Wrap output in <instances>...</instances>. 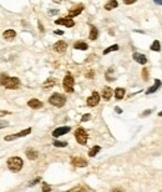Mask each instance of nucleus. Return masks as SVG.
<instances>
[{"instance_id":"31","label":"nucleus","mask_w":162,"mask_h":192,"mask_svg":"<svg viewBox=\"0 0 162 192\" xmlns=\"http://www.w3.org/2000/svg\"><path fill=\"white\" fill-rule=\"evenodd\" d=\"M50 191H51L50 186H49L47 183H44V185H43V192H50Z\"/></svg>"},{"instance_id":"16","label":"nucleus","mask_w":162,"mask_h":192,"mask_svg":"<svg viewBox=\"0 0 162 192\" xmlns=\"http://www.w3.org/2000/svg\"><path fill=\"white\" fill-rule=\"evenodd\" d=\"M161 85H162L161 80H157V79H156V80H155V84H153V86H151V87H150L149 90H147V91H146V94H147V95H150V94H153L155 91H157V90H158V89L161 87Z\"/></svg>"},{"instance_id":"37","label":"nucleus","mask_w":162,"mask_h":192,"mask_svg":"<svg viewBox=\"0 0 162 192\" xmlns=\"http://www.w3.org/2000/svg\"><path fill=\"white\" fill-rule=\"evenodd\" d=\"M9 111H3V110H0V117L1 116H5V115H9Z\"/></svg>"},{"instance_id":"35","label":"nucleus","mask_w":162,"mask_h":192,"mask_svg":"<svg viewBox=\"0 0 162 192\" xmlns=\"http://www.w3.org/2000/svg\"><path fill=\"white\" fill-rule=\"evenodd\" d=\"M151 112H152V110H146V111H144L142 113H141V116H142V117H144V116H147V115H150Z\"/></svg>"},{"instance_id":"11","label":"nucleus","mask_w":162,"mask_h":192,"mask_svg":"<svg viewBox=\"0 0 162 192\" xmlns=\"http://www.w3.org/2000/svg\"><path fill=\"white\" fill-rule=\"evenodd\" d=\"M84 10V5L82 4H79V5H76L74 6V8H71L69 10V18H74V16H77V15H80V14L82 13Z\"/></svg>"},{"instance_id":"5","label":"nucleus","mask_w":162,"mask_h":192,"mask_svg":"<svg viewBox=\"0 0 162 192\" xmlns=\"http://www.w3.org/2000/svg\"><path fill=\"white\" fill-rule=\"evenodd\" d=\"M75 139H76V141L79 142L80 145H86L87 139H89L87 132L84 130L82 127H80V129H77V130L75 131Z\"/></svg>"},{"instance_id":"30","label":"nucleus","mask_w":162,"mask_h":192,"mask_svg":"<svg viewBox=\"0 0 162 192\" xmlns=\"http://www.w3.org/2000/svg\"><path fill=\"white\" fill-rule=\"evenodd\" d=\"M142 79H144L145 81L149 80V71H147V69H146V67L142 70Z\"/></svg>"},{"instance_id":"34","label":"nucleus","mask_w":162,"mask_h":192,"mask_svg":"<svg viewBox=\"0 0 162 192\" xmlns=\"http://www.w3.org/2000/svg\"><path fill=\"white\" fill-rule=\"evenodd\" d=\"M9 124H8V121H0V129H4V127H6Z\"/></svg>"},{"instance_id":"2","label":"nucleus","mask_w":162,"mask_h":192,"mask_svg":"<svg viewBox=\"0 0 162 192\" xmlns=\"http://www.w3.org/2000/svg\"><path fill=\"white\" fill-rule=\"evenodd\" d=\"M8 167L13 172H19L23 168V160L20 157H10L8 160Z\"/></svg>"},{"instance_id":"15","label":"nucleus","mask_w":162,"mask_h":192,"mask_svg":"<svg viewBox=\"0 0 162 192\" xmlns=\"http://www.w3.org/2000/svg\"><path fill=\"white\" fill-rule=\"evenodd\" d=\"M101 96L104 100H110L111 96H112V89L106 86V87H104L102 89V92H101Z\"/></svg>"},{"instance_id":"22","label":"nucleus","mask_w":162,"mask_h":192,"mask_svg":"<svg viewBox=\"0 0 162 192\" xmlns=\"http://www.w3.org/2000/svg\"><path fill=\"white\" fill-rule=\"evenodd\" d=\"M125 89H122V87H117L116 90H115V97L117 99V100H121V99H124V96H125Z\"/></svg>"},{"instance_id":"43","label":"nucleus","mask_w":162,"mask_h":192,"mask_svg":"<svg viewBox=\"0 0 162 192\" xmlns=\"http://www.w3.org/2000/svg\"><path fill=\"white\" fill-rule=\"evenodd\" d=\"M115 111H116V112H118V113H121V112H122V110L120 109V107H116V109H115Z\"/></svg>"},{"instance_id":"27","label":"nucleus","mask_w":162,"mask_h":192,"mask_svg":"<svg viewBox=\"0 0 162 192\" xmlns=\"http://www.w3.org/2000/svg\"><path fill=\"white\" fill-rule=\"evenodd\" d=\"M67 192H87V190L84 186H76V187H74L71 190H69Z\"/></svg>"},{"instance_id":"13","label":"nucleus","mask_w":162,"mask_h":192,"mask_svg":"<svg viewBox=\"0 0 162 192\" xmlns=\"http://www.w3.org/2000/svg\"><path fill=\"white\" fill-rule=\"evenodd\" d=\"M132 59L135 60L136 62L141 64V65H145V64L147 62V58H146V56H145L144 54H140V53H133Z\"/></svg>"},{"instance_id":"14","label":"nucleus","mask_w":162,"mask_h":192,"mask_svg":"<svg viewBox=\"0 0 162 192\" xmlns=\"http://www.w3.org/2000/svg\"><path fill=\"white\" fill-rule=\"evenodd\" d=\"M27 106L31 109H35V110H38V109H41L43 107V102H41L40 100H38V99H31V100L27 101Z\"/></svg>"},{"instance_id":"26","label":"nucleus","mask_w":162,"mask_h":192,"mask_svg":"<svg viewBox=\"0 0 162 192\" xmlns=\"http://www.w3.org/2000/svg\"><path fill=\"white\" fill-rule=\"evenodd\" d=\"M100 150H101L100 146H94V147L89 151V156H90V157H94V156H96V153L100 151Z\"/></svg>"},{"instance_id":"40","label":"nucleus","mask_w":162,"mask_h":192,"mask_svg":"<svg viewBox=\"0 0 162 192\" xmlns=\"http://www.w3.org/2000/svg\"><path fill=\"white\" fill-rule=\"evenodd\" d=\"M87 77H89V79H92V77H94V71H90V73L87 74Z\"/></svg>"},{"instance_id":"39","label":"nucleus","mask_w":162,"mask_h":192,"mask_svg":"<svg viewBox=\"0 0 162 192\" xmlns=\"http://www.w3.org/2000/svg\"><path fill=\"white\" fill-rule=\"evenodd\" d=\"M58 13H59V10H50V11H49L50 15H55V14H58Z\"/></svg>"},{"instance_id":"25","label":"nucleus","mask_w":162,"mask_h":192,"mask_svg":"<svg viewBox=\"0 0 162 192\" xmlns=\"http://www.w3.org/2000/svg\"><path fill=\"white\" fill-rule=\"evenodd\" d=\"M151 50H152V51H160V50H161V44H160L158 40H155V41L152 42Z\"/></svg>"},{"instance_id":"3","label":"nucleus","mask_w":162,"mask_h":192,"mask_svg":"<svg viewBox=\"0 0 162 192\" xmlns=\"http://www.w3.org/2000/svg\"><path fill=\"white\" fill-rule=\"evenodd\" d=\"M49 102H50L53 106H56V107H62L66 102V97L64 95L55 92V94H53L50 96V99H49Z\"/></svg>"},{"instance_id":"1","label":"nucleus","mask_w":162,"mask_h":192,"mask_svg":"<svg viewBox=\"0 0 162 192\" xmlns=\"http://www.w3.org/2000/svg\"><path fill=\"white\" fill-rule=\"evenodd\" d=\"M0 84L6 89H18L20 86V80L18 77H10L8 75H0Z\"/></svg>"},{"instance_id":"6","label":"nucleus","mask_w":162,"mask_h":192,"mask_svg":"<svg viewBox=\"0 0 162 192\" xmlns=\"http://www.w3.org/2000/svg\"><path fill=\"white\" fill-rule=\"evenodd\" d=\"M98 102H100V94L96 92V91H94L92 95L87 99L86 104H87V106H90V107H95V106H97Z\"/></svg>"},{"instance_id":"24","label":"nucleus","mask_w":162,"mask_h":192,"mask_svg":"<svg viewBox=\"0 0 162 192\" xmlns=\"http://www.w3.org/2000/svg\"><path fill=\"white\" fill-rule=\"evenodd\" d=\"M116 50H118V45H117V44H115V45H111V46H109L107 49H105V50H104V55H107L109 53L116 51Z\"/></svg>"},{"instance_id":"32","label":"nucleus","mask_w":162,"mask_h":192,"mask_svg":"<svg viewBox=\"0 0 162 192\" xmlns=\"http://www.w3.org/2000/svg\"><path fill=\"white\" fill-rule=\"evenodd\" d=\"M90 117H91L90 113H86V115H84V116L81 117V122H85V121H87V120H90Z\"/></svg>"},{"instance_id":"20","label":"nucleus","mask_w":162,"mask_h":192,"mask_svg":"<svg viewBox=\"0 0 162 192\" xmlns=\"http://www.w3.org/2000/svg\"><path fill=\"white\" fill-rule=\"evenodd\" d=\"M74 47L76 49V50H87L89 45L86 44V42H84V41H79V42H75Z\"/></svg>"},{"instance_id":"29","label":"nucleus","mask_w":162,"mask_h":192,"mask_svg":"<svg viewBox=\"0 0 162 192\" xmlns=\"http://www.w3.org/2000/svg\"><path fill=\"white\" fill-rule=\"evenodd\" d=\"M54 146H56V147H65V146H67V144L66 142H62V141H55Z\"/></svg>"},{"instance_id":"38","label":"nucleus","mask_w":162,"mask_h":192,"mask_svg":"<svg viewBox=\"0 0 162 192\" xmlns=\"http://www.w3.org/2000/svg\"><path fill=\"white\" fill-rule=\"evenodd\" d=\"M111 192H125L122 188H120V187H116V188H114V190H111Z\"/></svg>"},{"instance_id":"42","label":"nucleus","mask_w":162,"mask_h":192,"mask_svg":"<svg viewBox=\"0 0 162 192\" xmlns=\"http://www.w3.org/2000/svg\"><path fill=\"white\" fill-rule=\"evenodd\" d=\"M153 1L156 4H158V5H162V0H153Z\"/></svg>"},{"instance_id":"45","label":"nucleus","mask_w":162,"mask_h":192,"mask_svg":"<svg viewBox=\"0 0 162 192\" xmlns=\"http://www.w3.org/2000/svg\"><path fill=\"white\" fill-rule=\"evenodd\" d=\"M158 116H160V117H162V111H161V112H158Z\"/></svg>"},{"instance_id":"21","label":"nucleus","mask_w":162,"mask_h":192,"mask_svg":"<svg viewBox=\"0 0 162 192\" xmlns=\"http://www.w3.org/2000/svg\"><path fill=\"white\" fill-rule=\"evenodd\" d=\"M97 36H98V31H97V29H96L94 25H91V27H90V35H89L90 40H96Z\"/></svg>"},{"instance_id":"33","label":"nucleus","mask_w":162,"mask_h":192,"mask_svg":"<svg viewBox=\"0 0 162 192\" xmlns=\"http://www.w3.org/2000/svg\"><path fill=\"white\" fill-rule=\"evenodd\" d=\"M137 0H124V4H126V5H131V4H133V3H136Z\"/></svg>"},{"instance_id":"4","label":"nucleus","mask_w":162,"mask_h":192,"mask_svg":"<svg viewBox=\"0 0 162 192\" xmlns=\"http://www.w3.org/2000/svg\"><path fill=\"white\" fill-rule=\"evenodd\" d=\"M74 77L67 74L65 77H64V81H62V87H64V90L67 92V94H71V92H74Z\"/></svg>"},{"instance_id":"36","label":"nucleus","mask_w":162,"mask_h":192,"mask_svg":"<svg viewBox=\"0 0 162 192\" xmlns=\"http://www.w3.org/2000/svg\"><path fill=\"white\" fill-rule=\"evenodd\" d=\"M39 181H40V177H38V179H35L34 181H31V182L29 183V186H33V185H35V183H38Z\"/></svg>"},{"instance_id":"8","label":"nucleus","mask_w":162,"mask_h":192,"mask_svg":"<svg viewBox=\"0 0 162 192\" xmlns=\"http://www.w3.org/2000/svg\"><path fill=\"white\" fill-rule=\"evenodd\" d=\"M71 165L75 167H86L87 166V161L85 159L80 157V156H75L71 159Z\"/></svg>"},{"instance_id":"19","label":"nucleus","mask_w":162,"mask_h":192,"mask_svg":"<svg viewBox=\"0 0 162 192\" xmlns=\"http://www.w3.org/2000/svg\"><path fill=\"white\" fill-rule=\"evenodd\" d=\"M38 151H35L34 148H27L26 150V156L29 160H36L38 159Z\"/></svg>"},{"instance_id":"44","label":"nucleus","mask_w":162,"mask_h":192,"mask_svg":"<svg viewBox=\"0 0 162 192\" xmlns=\"http://www.w3.org/2000/svg\"><path fill=\"white\" fill-rule=\"evenodd\" d=\"M39 29H40V31H44V27H43V25H41L40 23H39Z\"/></svg>"},{"instance_id":"41","label":"nucleus","mask_w":162,"mask_h":192,"mask_svg":"<svg viewBox=\"0 0 162 192\" xmlns=\"http://www.w3.org/2000/svg\"><path fill=\"white\" fill-rule=\"evenodd\" d=\"M54 34H56V35H62V34H64V31H61V30H55Z\"/></svg>"},{"instance_id":"28","label":"nucleus","mask_w":162,"mask_h":192,"mask_svg":"<svg viewBox=\"0 0 162 192\" xmlns=\"http://www.w3.org/2000/svg\"><path fill=\"white\" fill-rule=\"evenodd\" d=\"M112 71H114V69H109V71L106 73V80H109V81H114L115 80V77L112 76Z\"/></svg>"},{"instance_id":"18","label":"nucleus","mask_w":162,"mask_h":192,"mask_svg":"<svg viewBox=\"0 0 162 192\" xmlns=\"http://www.w3.org/2000/svg\"><path fill=\"white\" fill-rule=\"evenodd\" d=\"M56 85V80L54 79V77H49V79L43 84V87L44 89H51V87H54Z\"/></svg>"},{"instance_id":"9","label":"nucleus","mask_w":162,"mask_h":192,"mask_svg":"<svg viewBox=\"0 0 162 192\" xmlns=\"http://www.w3.org/2000/svg\"><path fill=\"white\" fill-rule=\"evenodd\" d=\"M53 49H54V51L59 53V54H62V53H65V51H66V49H67V44H66L65 41L60 40V41H58V42H55L54 46H53Z\"/></svg>"},{"instance_id":"10","label":"nucleus","mask_w":162,"mask_h":192,"mask_svg":"<svg viewBox=\"0 0 162 192\" xmlns=\"http://www.w3.org/2000/svg\"><path fill=\"white\" fill-rule=\"evenodd\" d=\"M30 132H31V129L29 127V129H26V130L20 131L19 133H15V135H8V136H5V140H6V141H11V140H15V139H19V137L26 136V135H29Z\"/></svg>"},{"instance_id":"12","label":"nucleus","mask_w":162,"mask_h":192,"mask_svg":"<svg viewBox=\"0 0 162 192\" xmlns=\"http://www.w3.org/2000/svg\"><path fill=\"white\" fill-rule=\"evenodd\" d=\"M70 130V127L69 126H64V127H58L56 130H54L53 131V136L54 137H59V136H62V135H65V133H67Z\"/></svg>"},{"instance_id":"7","label":"nucleus","mask_w":162,"mask_h":192,"mask_svg":"<svg viewBox=\"0 0 162 192\" xmlns=\"http://www.w3.org/2000/svg\"><path fill=\"white\" fill-rule=\"evenodd\" d=\"M55 24H58V25H64V26H67V27H72L75 25V21L71 19V18H60L55 21Z\"/></svg>"},{"instance_id":"17","label":"nucleus","mask_w":162,"mask_h":192,"mask_svg":"<svg viewBox=\"0 0 162 192\" xmlns=\"http://www.w3.org/2000/svg\"><path fill=\"white\" fill-rule=\"evenodd\" d=\"M3 36H4V39H5V40H8V41H11V40H14V38L16 36V33L14 31V30H11V29H9V30L4 31Z\"/></svg>"},{"instance_id":"23","label":"nucleus","mask_w":162,"mask_h":192,"mask_svg":"<svg viewBox=\"0 0 162 192\" xmlns=\"http://www.w3.org/2000/svg\"><path fill=\"white\" fill-rule=\"evenodd\" d=\"M118 6V3H117V0H110V1L105 5V9L106 10H112V9H115Z\"/></svg>"}]
</instances>
